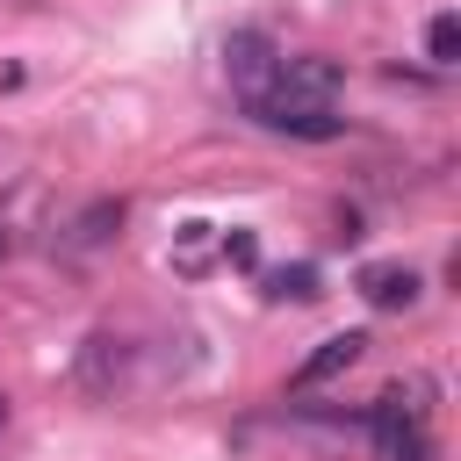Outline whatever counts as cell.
Listing matches in <instances>:
<instances>
[{
	"instance_id": "cell-1",
	"label": "cell",
	"mask_w": 461,
	"mask_h": 461,
	"mask_svg": "<svg viewBox=\"0 0 461 461\" xmlns=\"http://www.w3.org/2000/svg\"><path fill=\"white\" fill-rule=\"evenodd\" d=\"M367 439H375V461H432L425 411H418V403H403V389L375 396V411H367Z\"/></svg>"
},
{
	"instance_id": "cell-11",
	"label": "cell",
	"mask_w": 461,
	"mask_h": 461,
	"mask_svg": "<svg viewBox=\"0 0 461 461\" xmlns=\"http://www.w3.org/2000/svg\"><path fill=\"white\" fill-rule=\"evenodd\" d=\"M0 425H7V403H0Z\"/></svg>"
},
{
	"instance_id": "cell-9",
	"label": "cell",
	"mask_w": 461,
	"mask_h": 461,
	"mask_svg": "<svg viewBox=\"0 0 461 461\" xmlns=\"http://www.w3.org/2000/svg\"><path fill=\"white\" fill-rule=\"evenodd\" d=\"M267 295H288V303H310V295H317V267H281V274H267Z\"/></svg>"
},
{
	"instance_id": "cell-8",
	"label": "cell",
	"mask_w": 461,
	"mask_h": 461,
	"mask_svg": "<svg viewBox=\"0 0 461 461\" xmlns=\"http://www.w3.org/2000/svg\"><path fill=\"white\" fill-rule=\"evenodd\" d=\"M108 223H122V202H94V209H86L72 230H79V245H108V238H115Z\"/></svg>"
},
{
	"instance_id": "cell-7",
	"label": "cell",
	"mask_w": 461,
	"mask_h": 461,
	"mask_svg": "<svg viewBox=\"0 0 461 461\" xmlns=\"http://www.w3.org/2000/svg\"><path fill=\"white\" fill-rule=\"evenodd\" d=\"M425 50H432V65H439V72H447V65H461V22H454V14H432Z\"/></svg>"
},
{
	"instance_id": "cell-3",
	"label": "cell",
	"mask_w": 461,
	"mask_h": 461,
	"mask_svg": "<svg viewBox=\"0 0 461 461\" xmlns=\"http://www.w3.org/2000/svg\"><path fill=\"white\" fill-rule=\"evenodd\" d=\"M339 86H346V65H339V58H317V50H295V58H288V50H281L267 94H288V101H331Z\"/></svg>"
},
{
	"instance_id": "cell-10",
	"label": "cell",
	"mask_w": 461,
	"mask_h": 461,
	"mask_svg": "<svg viewBox=\"0 0 461 461\" xmlns=\"http://www.w3.org/2000/svg\"><path fill=\"white\" fill-rule=\"evenodd\" d=\"M252 252H259V245H252V230H230V238H223V259H238V267H252Z\"/></svg>"
},
{
	"instance_id": "cell-6",
	"label": "cell",
	"mask_w": 461,
	"mask_h": 461,
	"mask_svg": "<svg viewBox=\"0 0 461 461\" xmlns=\"http://www.w3.org/2000/svg\"><path fill=\"white\" fill-rule=\"evenodd\" d=\"M367 353V331H331V339H317V353L295 367V389H317V382H331V375H346L353 360Z\"/></svg>"
},
{
	"instance_id": "cell-2",
	"label": "cell",
	"mask_w": 461,
	"mask_h": 461,
	"mask_svg": "<svg viewBox=\"0 0 461 461\" xmlns=\"http://www.w3.org/2000/svg\"><path fill=\"white\" fill-rule=\"evenodd\" d=\"M245 115L274 137H303V144H331L346 130V115H331V101H288V94H252Z\"/></svg>"
},
{
	"instance_id": "cell-5",
	"label": "cell",
	"mask_w": 461,
	"mask_h": 461,
	"mask_svg": "<svg viewBox=\"0 0 461 461\" xmlns=\"http://www.w3.org/2000/svg\"><path fill=\"white\" fill-rule=\"evenodd\" d=\"M418 295H425L418 267H403V259L360 267V303H367V310H418Z\"/></svg>"
},
{
	"instance_id": "cell-4",
	"label": "cell",
	"mask_w": 461,
	"mask_h": 461,
	"mask_svg": "<svg viewBox=\"0 0 461 461\" xmlns=\"http://www.w3.org/2000/svg\"><path fill=\"white\" fill-rule=\"evenodd\" d=\"M274 36H259V29H238L230 43H223V72H230V86L252 101V94H267L274 86Z\"/></svg>"
}]
</instances>
